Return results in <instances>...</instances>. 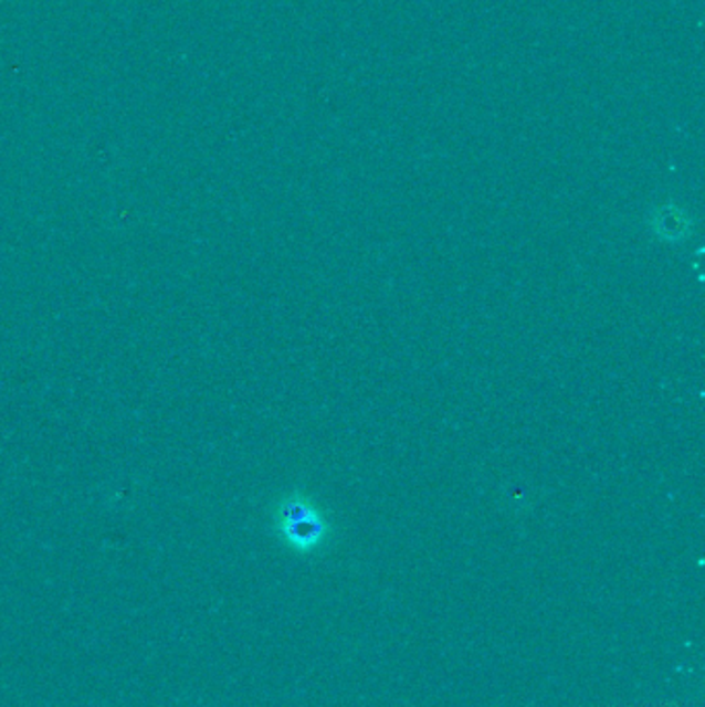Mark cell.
<instances>
[{"instance_id": "6da1fadb", "label": "cell", "mask_w": 705, "mask_h": 707, "mask_svg": "<svg viewBox=\"0 0 705 707\" xmlns=\"http://www.w3.org/2000/svg\"><path fill=\"white\" fill-rule=\"evenodd\" d=\"M275 528L282 540L301 555L317 552L332 536V524L305 493H290L280 500Z\"/></svg>"}, {"instance_id": "7a4b0ae2", "label": "cell", "mask_w": 705, "mask_h": 707, "mask_svg": "<svg viewBox=\"0 0 705 707\" xmlns=\"http://www.w3.org/2000/svg\"><path fill=\"white\" fill-rule=\"evenodd\" d=\"M652 228L662 241H685L691 232V220L685 215V211L674 205H664L654 213Z\"/></svg>"}]
</instances>
